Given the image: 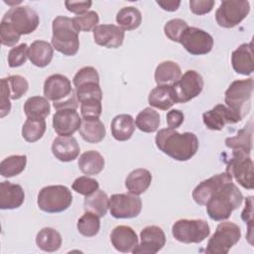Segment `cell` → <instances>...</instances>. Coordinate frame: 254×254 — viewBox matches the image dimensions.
<instances>
[{"mask_svg":"<svg viewBox=\"0 0 254 254\" xmlns=\"http://www.w3.org/2000/svg\"><path fill=\"white\" fill-rule=\"evenodd\" d=\"M254 80L252 77L238 79L230 83L224 93V102L241 120L248 114L251 108Z\"/></svg>","mask_w":254,"mask_h":254,"instance_id":"obj_4","label":"cell"},{"mask_svg":"<svg viewBox=\"0 0 254 254\" xmlns=\"http://www.w3.org/2000/svg\"><path fill=\"white\" fill-rule=\"evenodd\" d=\"M231 65L235 72L250 75L254 70L252 42L241 44L231 55Z\"/></svg>","mask_w":254,"mask_h":254,"instance_id":"obj_22","label":"cell"},{"mask_svg":"<svg viewBox=\"0 0 254 254\" xmlns=\"http://www.w3.org/2000/svg\"><path fill=\"white\" fill-rule=\"evenodd\" d=\"M111 134L117 141L123 142L129 140L135 132V121L134 118L129 114H118L116 115L110 124Z\"/></svg>","mask_w":254,"mask_h":254,"instance_id":"obj_27","label":"cell"},{"mask_svg":"<svg viewBox=\"0 0 254 254\" xmlns=\"http://www.w3.org/2000/svg\"><path fill=\"white\" fill-rule=\"evenodd\" d=\"M62 235L58 230L52 227H45L36 235L37 246L45 252L58 251L62 246Z\"/></svg>","mask_w":254,"mask_h":254,"instance_id":"obj_32","label":"cell"},{"mask_svg":"<svg viewBox=\"0 0 254 254\" xmlns=\"http://www.w3.org/2000/svg\"><path fill=\"white\" fill-rule=\"evenodd\" d=\"M185 119V115L183 111L179 109H172L166 115V121L168 124V128L177 129L179 128Z\"/></svg>","mask_w":254,"mask_h":254,"instance_id":"obj_52","label":"cell"},{"mask_svg":"<svg viewBox=\"0 0 254 254\" xmlns=\"http://www.w3.org/2000/svg\"><path fill=\"white\" fill-rule=\"evenodd\" d=\"M225 172L246 190H253V161L250 154L232 150L230 160L226 165Z\"/></svg>","mask_w":254,"mask_h":254,"instance_id":"obj_9","label":"cell"},{"mask_svg":"<svg viewBox=\"0 0 254 254\" xmlns=\"http://www.w3.org/2000/svg\"><path fill=\"white\" fill-rule=\"evenodd\" d=\"M140 244L132 251L134 254H155L166 244V234L164 230L157 225L144 227L140 232Z\"/></svg>","mask_w":254,"mask_h":254,"instance_id":"obj_15","label":"cell"},{"mask_svg":"<svg viewBox=\"0 0 254 254\" xmlns=\"http://www.w3.org/2000/svg\"><path fill=\"white\" fill-rule=\"evenodd\" d=\"M75 94L70 80L60 73L48 76L44 82V95L53 103H62Z\"/></svg>","mask_w":254,"mask_h":254,"instance_id":"obj_14","label":"cell"},{"mask_svg":"<svg viewBox=\"0 0 254 254\" xmlns=\"http://www.w3.org/2000/svg\"><path fill=\"white\" fill-rule=\"evenodd\" d=\"M91 1H65L64 6L67 11L75 14L76 16L82 15L88 12V9L91 7Z\"/></svg>","mask_w":254,"mask_h":254,"instance_id":"obj_51","label":"cell"},{"mask_svg":"<svg viewBox=\"0 0 254 254\" xmlns=\"http://www.w3.org/2000/svg\"><path fill=\"white\" fill-rule=\"evenodd\" d=\"M25 200L23 188L18 184H12L8 181L0 183V208L15 209L20 207Z\"/></svg>","mask_w":254,"mask_h":254,"instance_id":"obj_23","label":"cell"},{"mask_svg":"<svg viewBox=\"0 0 254 254\" xmlns=\"http://www.w3.org/2000/svg\"><path fill=\"white\" fill-rule=\"evenodd\" d=\"M83 208L85 211L95 213L99 217L105 216L109 209V197L102 190H97L89 195H86L83 200Z\"/></svg>","mask_w":254,"mask_h":254,"instance_id":"obj_34","label":"cell"},{"mask_svg":"<svg viewBox=\"0 0 254 254\" xmlns=\"http://www.w3.org/2000/svg\"><path fill=\"white\" fill-rule=\"evenodd\" d=\"M78 131H79L80 137L85 142L91 143V144H96L101 142L106 135L105 126L99 120V118L82 119L81 125Z\"/></svg>","mask_w":254,"mask_h":254,"instance_id":"obj_30","label":"cell"},{"mask_svg":"<svg viewBox=\"0 0 254 254\" xmlns=\"http://www.w3.org/2000/svg\"><path fill=\"white\" fill-rule=\"evenodd\" d=\"M81 121L75 109H61L53 115V128L60 136H72L79 130Z\"/></svg>","mask_w":254,"mask_h":254,"instance_id":"obj_17","label":"cell"},{"mask_svg":"<svg viewBox=\"0 0 254 254\" xmlns=\"http://www.w3.org/2000/svg\"><path fill=\"white\" fill-rule=\"evenodd\" d=\"M161 123L160 114L151 107H146L138 113L135 119L136 127L145 133H154Z\"/></svg>","mask_w":254,"mask_h":254,"instance_id":"obj_36","label":"cell"},{"mask_svg":"<svg viewBox=\"0 0 254 254\" xmlns=\"http://www.w3.org/2000/svg\"><path fill=\"white\" fill-rule=\"evenodd\" d=\"M2 20L6 21L20 36L33 33L40 24L38 13L28 5L10 8L4 14Z\"/></svg>","mask_w":254,"mask_h":254,"instance_id":"obj_8","label":"cell"},{"mask_svg":"<svg viewBox=\"0 0 254 254\" xmlns=\"http://www.w3.org/2000/svg\"><path fill=\"white\" fill-rule=\"evenodd\" d=\"M182 75V70L180 65L173 61H165L160 63L154 73L155 81L158 85L163 84H173Z\"/></svg>","mask_w":254,"mask_h":254,"instance_id":"obj_31","label":"cell"},{"mask_svg":"<svg viewBox=\"0 0 254 254\" xmlns=\"http://www.w3.org/2000/svg\"><path fill=\"white\" fill-rule=\"evenodd\" d=\"M72 20L79 32H89L97 26L99 22V16L95 11H88L82 15L75 16L72 18Z\"/></svg>","mask_w":254,"mask_h":254,"instance_id":"obj_44","label":"cell"},{"mask_svg":"<svg viewBox=\"0 0 254 254\" xmlns=\"http://www.w3.org/2000/svg\"><path fill=\"white\" fill-rule=\"evenodd\" d=\"M54 57L53 46L42 40L33 42L28 50V59L30 62L38 67H45L49 65Z\"/></svg>","mask_w":254,"mask_h":254,"instance_id":"obj_24","label":"cell"},{"mask_svg":"<svg viewBox=\"0 0 254 254\" xmlns=\"http://www.w3.org/2000/svg\"><path fill=\"white\" fill-rule=\"evenodd\" d=\"M7 86L10 94V98L13 100L20 99L29 89V83L27 79L19 74L9 75L1 79Z\"/></svg>","mask_w":254,"mask_h":254,"instance_id":"obj_40","label":"cell"},{"mask_svg":"<svg viewBox=\"0 0 254 254\" xmlns=\"http://www.w3.org/2000/svg\"><path fill=\"white\" fill-rule=\"evenodd\" d=\"M240 227L234 222H220L209 238L205 252L209 254H226L240 240Z\"/></svg>","mask_w":254,"mask_h":254,"instance_id":"obj_6","label":"cell"},{"mask_svg":"<svg viewBox=\"0 0 254 254\" xmlns=\"http://www.w3.org/2000/svg\"><path fill=\"white\" fill-rule=\"evenodd\" d=\"M77 165L82 174L87 176H94L102 172L105 166V160L100 153L94 150H90L82 153L79 156Z\"/></svg>","mask_w":254,"mask_h":254,"instance_id":"obj_29","label":"cell"},{"mask_svg":"<svg viewBox=\"0 0 254 254\" xmlns=\"http://www.w3.org/2000/svg\"><path fill=\"white\" fill-rule=\"evenodd\" d=\"M10 94L6 84L1 80V100H0V117L3 118L7 114H9L11 110V102H10Z\"/></svg>","mask_w":254,"mask_h":254,"instance_id":"obj_53","label":"cell"},{"mask_svg":"<svg viewBox=\"0 0 254 254\" xmlns=\"http://www.w3.org/2000/svg\"><path fill=\"white\" fill-rule=\"evenodd\" d=\"M189 27L188 23L183 19H172L168 21L164 26V33L167 38H169L171 41L179 43L180 38L182 34L185 32V30Z\"/></svg>","mask_w":254,"mask_h":254,"instance_id":"obj_43","label":"cell"},{"mask_svg":"<svg viewBox=\"0 0 254 254\" xmlns=\"http://www.w3.org/2000/svg\"><path fill=\"white\" fill-rule=\"evenodd\" d=\"M47 124L45 119L28 118L22 126V137L29 143L39 141L45 134Z\"/></svg>","mask_w":254,"mask_h":254,"instance_id":"obj_38","label":"cell"},{"mask_svg":"<svg viewBox=\"0 0 254 254\" xmlns=\"http://www.w3.org/2000/svg\"><path fill=\"white\" fill-rule=\"evenodd\" d=\"M92 33L94 43L107 49L121 47L125 38V32L119 26L113 24L97 25Z\"/></svg>","mask_w":254,"mask_h":254,"instance_id":"obj_18","label":"cell"},{"mask_svg":"<svg viewBox=\"0 0 254 254\" xmlns=\"http://www.w3.org/2000/svg\"><path fill=\"white\" fill-rule=\"evenodd\" d=\"M152 183V174L147 169L139 168L129 173L125 180L127 190L134 194L144 193Z\"/></svg>","mask_w":254,"mask_h":254,"instance_id":"obj_26","label":"cell"},{"mask_svg":"<svg viewBox=\"0 0 254 254\" xmlns=\"http://www.w3.org/2000/svg\"><path fill=\"white\" fill-rule=\"evenodd\" d=\"M249 12L250 3L247 0H224L215 12V21L222 28H234L247 17Z\"/></svg>","mask_w":254,"mask_h":254,"instance_id":"obj_10","label":"cell"},{"mask_svg":"<svg viewBox=\"0 0 254 254\" xmlns=\"http://www.w3.org/2000/svg\"><path fill=\"white\" fill-rule=\"evenodd\" d=\"M78 232L85 237H93L100 230L99 216L90 211H85L77 220Z\"/></svg>","mask_w":254,"mask_h":254,"instance_id":"obj_39","label":"cell"},{"mask_svg":"<svg viewBox=\"0 0 254 254\" xmlns=\"http://www.w3.org/2000/svg\"><path fill=\"white\" fill-rule=\"evenodd\" d=\"M28 50L29 47L25 43L13 47L8 53V65L10 67H18L23 65L28 59Z\"/></svg>","mask_w":254,"mask_h":254,"instance_id":"obj_45","label":"cell"},{"mask_svg":"<svg viewBox=\"0 0 254 254\" xmlns=\"http://www.w3.org/2000/svg\"><path fill=\"white\" fill-rule=\"evenodd\" d=\"M71 191L63 185L44 187L40 190L37 197L39 208L47 213L63 212L71 205Z\"/></svg>","mask_w":254,"mask_h":254,"instance_id":"obj_5","label":"cell"},{"mask_svg":"<svg viewBox=\"0 0 254 254\" xmlns=\"http://www.w3.org/2000/svg\"><path fill=\"white\" fill-rule=\"evenodd\" d=\"M155 143L161 152L180 162L189 161L198 150V139L194 133H179L171 128L159 130Z\"/></svg>","mask_w":254,"mask_h":254,"instance_id":"obj_1","label":"cell"},{"mask_svg":"<svg viewBox=\"0 0 254 254\" xmlns=\"http://www.w3.org/2000/svg\"><path fill=\"white\" fill-rule=\"evenodd\" d=\"M232 182V178L226 172L210 177L199 183L192 190V198L199 205H205L211 195L225 183Z\"/></svg>","mask_w":254,"mask_h":254,"instance_id":"obj_19","label":"cell"},{"mask_svg":"<svg viewBox=\"0 0 254 254\" xmlns=\"http://www.w3.org/2000/svg\"><path fill=\"white\" fill-rule=\"evenodd\" d=\"M142 210V200L134 193H114L109 197V211L114 218H134Z\"/></svg>","mask_w":254,"mask_h":254,"instance_id":"obj_13","label":"cell"},{"mask_svg":"<svg viewBox=\"0 0 254 254\" xmlns=\"http://www.w3.org/2000/svg\"><path fill=\"white\" fill-rule=\"evenodd\" d=\"M71 188L75 192L86 196L96 191L99 189V184L93 178L88 176H81L73 181Z\"/></svg>","mask_w":254,"mask_h":254,"instance_id":"obj_42","label":"cell"},{"mask_svg":"<svg viewBox=\"0 0 254 254\" xmlns=\"http://www.w3.org/2000/svg\"><path fill=\"white\" fill-rule=\"evenodd\" d=\"M26 155H12L3 159L0 163V174L3 178H12L20 175L26 168Z\"/></svg>","mask_w":254,"mask_h":254,"instance_id":"obj_37","label":"cell"},{"mask_svg":"<svg viewBox=\"0 0 254 254\" xmlns=\"http://www.w3.org/2000/svg\"><path fill=\"white\" fill-rule=\"evenodd\" d=\"M183 48L192 56L208 54L213 48V38L207 32L196 27H188L179 42Z\"/></svg>","mask_w":254,"mask_h":254,"instance_id":"obj_11","label":"cell"},{"mask_svg":"<svg viewBox=\"0 0 254 254\" xmlns=\"http://www.w3.org/2000/svg\"><path fill=\"white\" fill-rule=\"evenodd\" d=\"M214 4L213 0H190V9L195 15H204L212 10Z\"/></svg>","mask_w":254,"mask_h":254,"instance_id":"obj_50","label":"cell"},{"mask_svg":"<svg viewBox=\"0 0 254 254\" xmlns=\"http://www.w3.org/2000/svg\"><path fill=\"white\" fill-rule=\"evenodd\" d=\"M27 118L45 119L50 115L51 105L45 96H31L24 103Z\"/></svg>","mask_w":254,"mask_h":254,"instance_id":"obj_33","label":"cell"},{"mask_svg":"<svg viewBox=\"0 0 254 254\" xmlns=\"http://www.w3.org/2000/svg\"><path fill=\"white\" fill-rule=\"evenodd\" d=\"M242 220L248 224L247 238L249 243L252 244V228H253V197L248 196L245 198V206L241 212Z\"/></svg>","mask_w":254,"mask_h":254,"instance_id":"obj_49","label":"cell"},{"mask_svg":"<svg viewBox=\"0 0 254 254\" xmlns=\"http://www.w3.org/2000/svg\"><path fill=\"white\" fill-rule=\"evenodd\" d=\"M243 201V194L232 182L222 185L206 202V211L214 221L226 220Z\"/></svg>","mask_w":254,"mask_h":254,"instance_id":"obj_2","label":"cell"},{"mask_svg":"<svg viewBox=\"0 0 254 254\" xmlns=\"http://www.w3.org/2000/svg\"><path fill=\"white\" fill-rule=\"evenodd\" d=\"M102 113L101 100L87 99L80 102V114L83 119L99 118Z\"/></svg>","mask_w":254,"mask_h":254,"instance_id":"obj_46","label":"cell"},{"mask_svg":"<svg viewBox=\"0 0 254 254\" xmlns=\"http://www.w3.org/2000/svg\"><path fill=\"white\" fill-rule=\"evenodd\" d=\"M95 81L99 82V74L93 66H83L76 71L72 78V83L74 87H77L83 83Z\"/></svg>","mask_w":254,"mask_h":254,"instance_id":"obj_47","label":"cell"},{"mask_svg":"<svg viewBox=\"0 0 254 254\" xmlns=\"http://www.w3.org/2000/svg\"><path fill=\"white\" fill-rule=\"evenodd\" d=\"M112 246L119 252H132L139 244L138 236L135 230L128 225H118L110 233Z\"/></svg>","mask_w":254,"mask_h":254,"instance_id":"obj_21","label":"cell"},{"mask_svg":"<svg viewBox=\"0 0 254 254\" xmlns=\"http://www.w3.org/2000/svg\"><path fill=\"white\" fill-rule=\"evenodd\" d=\"M116 22L123 31H132L141 25L142 14L134 6L123 7L116 14Z\"/></svg>","mask_w":254,"mask_h":254,"instance_id":"obj_35","label":"cell"},{"mask_svg":"<svg viewBox=\"0 0 254 254\" xmlns=\"http://www.w3.org/2000/svg\"><path fill=\"white\" fill-rule=\"evenodd\" d=\"M148 102L151 106L161 110L170 109L177 103L173 86L171 84L157 85L149 93Z\"/></svg>","mask_w":254,"mask_h":254,"instance_id":"obj_25","label":"cell"},{"mask_svg":"<svg viewBox=\"0 0 254 254\" xmlns=\"http://www.w3.org/2000/svg\"><path fill=\"white\" fill-rule=\"evenodd\" d=\"M253 145V126L252 121H249L237 134L233 137L225 139V146L231 150L242 151L250 154Z\"/></svg>","mask_w":254,"mask_h":254,"instance_id":"obj_28","label":"cell"},{"mask_svg":"<svg viewBox=\"0 0 254 254\" xmlns=\"http://www.w3.org/2000/svg\"><path fill=\"white\" fill-rule=\"evenodd\" d=\"M75 94L78 102H82L87 99L102 100V90L99 82L89 81L75 87Z\"/></svg>","mask_w":254,"mask_h":254,"instance_id":"obj_41","label":"cell"},{"mask_svg":"<svg viewBox=\"0 0 254 254\" xmlns=\"http://www.w3.org/2000/svg\"><path fill=\"white\" fill-rule=\"evenodd\" d=\"M52 46L64 56H74L79 49V31L71 18L57 16L52 24Z\"/></svg>","mask_w":254,"mask_h":254,"instance_id":"obj_3","label":"cell"},{"mask_svg":"<svg viewBox=\"0 0 254 254\" xmlns=\"http://www.w3.org/2000/svg\"><path fill=\"white\" fill-rule=\"evenodd\" d=\"M20 35H18L11 26L6 22L1 20L0 23V39L1 44L6 47H13L20 41Z\"/></svg>","mask_w":254,"mask_h":254,"instance_id":"obj_48","label":"cell"},{"mask_svg":"<svg viewBox=\"0 0 254 254\" xmlns=\"http://www.w3.org/2000/svg\"><path fill=\"white\" fill-rule=\"evenodd\" d=\"M52 153L61 162L75 160L80 152V147L73 136H59L52 143Z\"/></svg>","mask_w":254,"mask_h":254,"instance_id":"obj_20","label":"cell"},{"mask_svg":"<svg viewBox=\"0 0 254 254\" xmlns=\"http://www.w3.org/2000/svg\"><path fill=\"white\" fill-rule=\"evenodd\" d=\"M202 76L193 69L187 70L181 77L172 84L177 103H186L195 98L203 89Z\"/></svg>","mask_w":254,"mask_h":254,"instance_id":"obj_12","label":"cell"},{"mask_svg":"<svg viewBox=\"0 0 254 254\" xmlns=\"http://www.w3.org/2000/svg\"><path fill=\"white\" fill-rule=\"evenodd\" d=\"M210 227L203 219H179L172 226L174 238L182 243H200L208 237Z\"/></svg>","mask_w":254,"mask_h":254,"instance_id":"obj_7","label":"cell"},{"mask_svg":"<svg viewBox=\"0 0 254 254\" xmlns=\"http://www.w3.org/2000/svg\"><path fill=\"white\" fill-rule=\"evenodd\" d=\"M202 121L207 129L219 131L226 124H235L241 121V119L226 105L217 104L210 110L202 113Z\"/></svg>","mask_w":254,"mask_h":254,"instance_id":"obj_16","label":"cell"},{"mask_svg":"<svg viewBox=\"0 0 254 254\" xmlns=\"http://www.w3.org/2000/svg\"><path fill=\"white\" fill-rule=\"evenodd\" d=\"M163 10L168 12L177 11L181 5V1L179 0H165V1H157L156 2Z\"/></svg>","mask_w":254,"mask_h":254,"instance_id":"obj_54","label":"cell"}]
</instances>
